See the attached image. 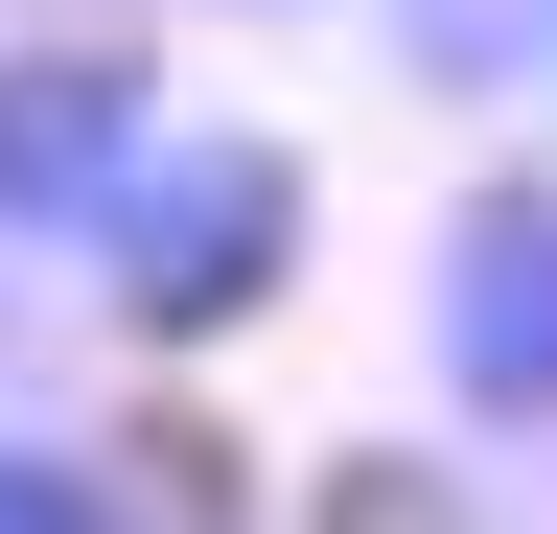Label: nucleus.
I'll return each instance as SVG.
<instances>
[{
  "instance_id": "obj_1",
  "label": "nucleus",
  "mask_w": 557,
  "mask_h": 534,
  "mask_svg": "<svg viewBox=\"0 0 557 534\" xmlns=\"http://www.w3.org/2000/svg\"><path fill=\"white\" fill-rule=\"evenodd\" d=\"M70 256H94V302L139 349H233V325H278V280H302V163L233 140V116H139V163L70 210Z\"/></svg>"
},
{
  "instance_id": "obj_2",
  "label": "nucleus",
  "mask_w": 557,
  "mask_h": 534,
  "mask_svg": "<svg viewBox=\"0 0 557 534\" xmlns=\"http://www.w3.org/2000/svg\"><path fill=\"white\" fill-rule=\"evenodd\" d=\"M418 325H442V419L465 442H557V186L534 163H487L465 210H442Z\"/></svg>"
},
{
  "instance_id": "obj_3",
  "label": "nucleus",
  "mask_w": 557,
  "mask_h": 534,
  "mask_svg": "<svg viewBox=\"0 0 557 534\" xmlns=\"http://www.w3.org/2000/svg\"><path fill=\"white\" fill-rule=\"evenodd\" d=\"M139 116H163V71H139V47H0V233L70 256V210L139 163Z\"/></svg>"
},
{
  "instance_id": "obj_4",
  "label": "nucleus",
  "mask_w": 557,
  "mask_h": 534,
  "mask_svg": "<svg viewBox=\"0 0 557 534\" xmlns=\"http://www.w3.org/2000/svg\"><path fill=\"white\" fill-rule=\"evenodd\" d=\"M139 488H116V464L94 442H24V419H0V534H116Z\"/></svg>"
},
{
  "instance_id": "obj_5",
  "label": "nucleus",
  "mask_w": 557,
  "mask_h": 534,
  "mask_svg": "<svg viewBox=\"0 0 557 534\" xmlns=\"http://www.w3.org/2000/svg\"><path fill=\"white\" fill-rule=\"evenodd\" d=\"M511 24H534V0H418V47H442V94H465V71H487Z\"/></svg>"
},
{
  "instance_id": "obj_6",
  "label": "nucleus",
  "mask_w": 557,
  "mask_h": 534,
  "mask_svg": "<svg viewBox=\"0 0 557 534\" xmlns=\"http://www.w3.org/2000/svg\"><path fill=\"white\" fill-rule=\"evenodd\" d=\"M233 24H302V0H233Z\"/></svg>"
},
{
  "instance_id": "obj_7",
  "label": "nucleus",
  "mask_w": 557,
  "mask_h": 534,
  "mask_svg": "<svg viewBox=\"0 0 557 534\" xmlns=\"http://www.w3.org/2000/svg\"><path fill=\"white\" fill-rule=\"evenodd\" d=\"M534 47H557V0H534Z\"/></svg>"
}]
</instances>
